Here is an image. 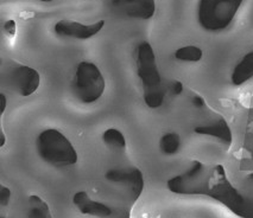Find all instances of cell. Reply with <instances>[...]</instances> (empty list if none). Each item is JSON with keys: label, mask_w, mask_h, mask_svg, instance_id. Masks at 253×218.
<instances>
[{"label": "cell", "mask_w": 253, "mask_h": 218, "mask_svg": "<svg viewBox=\"0 0 253 218\" xmlns=\"http://www.w3.org/2000/svg\"><path fill=\"white\" fill-rule=\"evenodd\" d=\"M195 133L216 138L227 145H231L232 140H233L232 129L225 119H219L217 121L207 126H199L195 128Z\"/></svg>", "instance_id": "cell-11"}, {"label": "cell", "mask_w": 253, "mask_h": 218, "mask_svg": "<svg viewBox=\"0 0 253 218\" xmlns=\"http://www.w3.org/2000/svg\"><path fill=\"white\" fill-rule=\"evenodd\" d=\"M36 148L41 159L52 166H72L78 163L79 155L72 141L56 128L44 129L38 134Z\"/></svg>", "instance_id": "cell-3"}, {"label": "cell", "mask_w": 253, "mask_h": 218, "mask_svg": "<svg viewBox=\"0 0 253 218\" xmlns=\"http://www.w3.org/2000/svg\"><path fill=\"white\" fill-rule=\"evenodd\" d=\"M106 179L116 184H123L128 190L132 202L139 198L144 190L143 172L137 167L112 169L106 172Z\"/></svg>", "instance_id": "cell-7"}, {"label": "cell", "mask_w": 253, "mask_h": 218, "mask_svg": "<svg viewBox=\"0 0 253 218\" xmlns=\"http://www.w3.org/2000/svg\"><path fill=\"white\" fill-rule=\"evenodd\" d=\"M253 78V50L247 52L241 60L238 62L232 73L231 81L234 85H241Z\"/></svg>", "instance_id": "cell-12"}, {"label": "cell", "mask_w": 253, "mask_h": 218, "mask_svg": "<svg viewBox=\"0 0 253 218\" xmlns=\"http://www.w3.org/2000/svg\"><path fill=\"white\" fill-rule=\"evenodd\" d=\"M193 105L195 106L196 108H202L206 106V101L202 96L196 95V96H194V99H193Z\"/></svg>", "instance_id": "cell-20"}, {"label": "cell", "mask_w": 253, "mask_h": 218, "mask_svg": "<svg viewBox=\"0 0 253 218\" xmlns=\"http://www.w3.org/2000/svg\"><path fill=\"white\" fill-rule=\"evenodd\" d=\"M51 1H57V0H43V2H51Z\"/></svg>", "instance_id": "cell-24"}, {"label": "cell", "mask_w": 253, "mask_h": 218, "mask_svg": "<svg viewBox=\"0 0 253 218\" xmlns=\"http://www.w3.org/2000/svg\"><path fill=\"white\" fill-rule=\"evenodd\" d=\"M160 148L167 155L176 154L181 148V138L173 132L164 134L160 140Z\"/></svg>", "instance_id": "cell-15"}, {"label": "cell", "mask_w": 253, "mask_h": 218, "mask_svg": "<svg viewBox=\"0 0 253 218\" xmlns=\"http://www.w3.org/2000/svg\"><path fill=\"white\" fill-rule=\"evenodd\" d=\"M204 57V51L195 45H187L175 51V58L181 62H200Z\"/></svg>", "instance_id": "cell-16"}, {"label": "cell", "mask_w": 253, "mask_h": 218, "mask_svg": "<svg viewBox=\"0 0 253 218\" xmlns=\"http://www.w3.org/2000/svg\"><path fill=\"white\" fill-rule=\"evenodd\" d=\"M126 16L131 18L149 20L155 16L156 0H119Z\"/></svg>", "instance_id": "cell-10"}, {"label": "cell", "mask_w": 253, "mask_h": 218, "mask_svg": "<svg viewBox=\"0 0 253 218\" xmlns=\"http://www.w3.org/2000/svg\"><path fill=\"white\" fill-rule=\"evenodd\" d=\"M8 79L13 89L19 94L20 96L28 97L31 96L38 90L41 85V75L34 68L29 66L13 67L8 73Z\"/></svg>", "instance_id": "cell-6"}, {"label": "cell", "mask_w": 253, "mask_h": 218, "mask_svg": "<svg viewBox=\"0 0 253 218\" xmlns=\"http://www.w3.org/2000/svg\"><path fill=\"white\" fill-rule=\"evenodd\" d=\"M243 2L244 0H200L199 24L211 32L225 30L233 23Z\"/></svg>", "instance_id": "cell-4"}, {"label": "cell", "mask_w": 253, "mask_h": 218, "mask_svg": "<svg viewBox=\"0 0 253 218\" xmlns=\"http://www.w3.org/2000/svg\"><path fill=\"white\" fill-rule=\"evenodd\" d=\"M0 102H1V110H0V113H1V116L4 115L5 110H6V96H5L4 93L0 94Z\"/></svg>", "instance_id": "cell-21"}, {"label": "cell", "mask_w": 253, "mask_h": 218, "mask_svg": "<svg viewBox=\"0 0 253 218\" xmlns=\"http://www.w3.org/2000/svg\"><path fill=\"white\" fill-rule=\"evenodd\" d=\"M105 20L93 23V24H84L75 20L63 19L58 20L54 25V31L60 37H69L75 39L86 40L99 34L104 29Z\"/></svg>", "instance_id": "cell-8"}, {"label": "cell", "mask_w": 253, "mask_h": 218, "mask_svg": "<svg viewBox=\"0 0 253 218\" xmlns=\"http://www.w3.org/2000/svg\"><path fill=\"white\" fill-rule=\"evenodd\" d=\"M171 91L172 94H175V95H181L182 91H183V84H182L179 81L172 82Z\"/></svg>", "instance_id": "cell-19"}, {"label": "cell", "mask_w": 253, "mask_h": 218, "mask_svg": "<svg viewBox=\"0 0 253 218\" xmlns=\"http://www.w3.org/2000/svg\"><path fill=\"white\" fill-rule=\"evenodd\" d=\"M38 1H43V0H38Z\"/></svg>", "instance_id": "cell-25"}, {"label": "cell", "mask_w": 253, "mask_h": 218, "mask_svg": "<svg viewBox=\"0 0 253 218\" xmlns=\"http://www.w3.org/2000/svg\"><path fill=\"white\" fill-rule=\"evenodd\" d=\"M5 143H6V137H5L4 129H1V141H0V147H4Z\"/></svg>", "instance_id": "cell-23"}, {"label": "cell", "mask_w": 253, "mask_h": 218, "mask_svg": "<svg viewBox=\"0 0 253 218\" xmlns=\"http://www.w3.org/2000/svg\"><path fill=\"white\" fill-rule=\"evenodd\" d=\"M102 141L110 148L123 151L126 148V138L122 131L118 128H108L102 133Z\"/></svg>", "instance_id": "cell-14"}, {"label": "cell", "mask_w": 253, "mask_h": 218, "mask_svg": "<svg viewBox=\"0 0 253 218\" xmlns=\"http://www.w3.org/2000/svg\"><path fill=\"white\" fill-rule=\"evenodd\" d=\"M10 199H11V190L2 185V186L0 187V204H1L2 208H5V206L8 205Z\"/></svg>", "instance_id": "cell-17"}, {"label": "cell", "mask_w": 253, "mask_h": 218, "mask_svg": "<svg viewBox=\"0 0 253 218\" xmlns=\"http://www.w3.org/2000/svg\"><path fill=\"white\" fill-rule=\"evenodd\" d=\"M168 188L177 194L210 196L238 216L253 218V175L249 178V188L243 193L228 181L222 165L195 161L183 175L169 179Z\"/></svg>", "instance_id": "cell-1"}, {"label": "cell", "mask_w": 253, "mask_h": 218, "mask_svg": "<svg viewBox=\"0 0 253 218\" xmlns=\"http://www.w3.org/2000/svg\"><path fill=\"white\" fill-rule=\"evenodd\" d=\"M112 218H131V216H130V212L128 211H122V212H119V214H117L116 216H114V212H113Z\"/></svg>", "instance_id": "cell-22"}, {"label": "cell", "mask_w": 253, "mask_h": 218, "mask_svg": "<svg viewBox=\"0 0 253 218\" xmlns=\"http://www.w3.org/2000/svg\"><path fill=\"white\" fill-rule=\"evenodd\" d=\"M28 218H54L48 203L38 194H31L28 199Z\"/></svg>", "instance_id": "cell-13"}, {"label": "cell", "mask_w": 253, "mask_h": 218, "mask_svg": "<svg viewBox=\"0 0 253 218\" xmlns=\"http://www.w3.org/2000/svg\"><path fill=\"white\" fill-rule=\"evenodd\" d=\"M4 30L7 35H10V36H14L17 31L16 22H14V20H7L6 24L4 26Z\"/></svg>", "instance_id": "cell-18"}, {"label": "cell", "mask_w": 253, "mask_h": 218, "mask_svg": "<svg viewBox=\"0 0 253 218\" xmlns=\"http://www.w3.org/2000/svg\"><path fill=\"white\" fill-rule=\"evenodd\" d=\"M73 203L81 214L98 218H110L113 210L105 203L94 200L84 191H79L73 197Z\"/></svg>", "instance_id": "cell-9"}, {"label": "cell", "mask_w": 253, "mask_h": 218, "mask_svg": "<svg viewBox=\"0 0 253 218\" xmlns=\"http://www.w3.org/2000/svg\"><path fill=\"white\" fill-rule=\"evenodd\" d=\"M75 96L84 105L96 102L104 95L106 81L101 70L93 62H80L76 67L74 78Z\"/></svg>", "instance_id": "cell-5"}, {"label": "cell", "mask_w": 253, "mask_h": 218, "mask_svg": "<svg viewBox=\"0 0 253 218\" xmlns=\"http://www.w3.org/2000/svg\"><path fill=\"white\" fill-rule=\"evenodd\" d=\"M137 73L143 85L144 102L151 109L160 108L164 102L166 90L158 70L154 48L149 42L138 44L136 49Z\"/></svg>", "instance_id": "cell-2"}, {"label": "cell", "mask_w": 253, "mask_h": 218, "mask_svg": "<svg viewBox=\"0 0 253 218\" xmlns=\"http://www.w3.org/2000/svg\"><path fill=\"white\" fill-rule=\"evenodd\" d=\"M0 218H5V217H0Z\"/></svg>", "instance_id": "cell-26"}]
</instances>
